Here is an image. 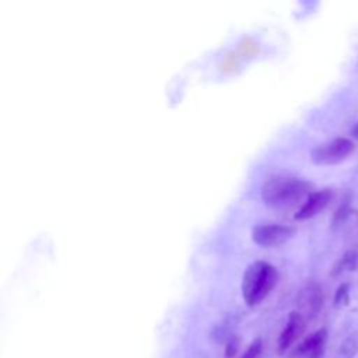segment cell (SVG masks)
<instances>
[{"label":"cell","instance_id":"6da1fadb","mask_svg":"<svg viewBox=\"0 0 358 358\" xmlns=\"http://www.w3.org/2000/svg\"><path fill=\"white\" fill-rule=\"evenodd\" d=\"M313 185L295 176H271L262 186V200L270 207H288L308 197Z\"/></svg>","mask_w":358,"mask_h":358},{"label":"cell","instance_id":"7a4b0ae2","mask_svg":"<svg viewBox=\"0 0 358 358\" xmlns=\"http://www.w3.org/2000/svg\"><path fill=\"white\" fill-rule=\"evenodd\" d=\"M278 273L274 266L266 262H253L242 278V295L249 306L259 305L274 288Z\"/></svg>","mask_w":358,"mask_h":358},{"label":"cell","instance_id":"277c9868","mask_svg":"<svg viewBox=\"0 0 358 358\" xmlns=\"http://www.w3.org/2000/svg\"><path fill=\"white\" fill-rule=\"evenodd\" d=\"M295 234V228L284 224H260L252 229V239L263 248H274L285 243Z\"/></svg>","mask_w":358,"mask_h":358},{"label":"cell","instance_id":"8fae6325","mask_svg":"<svg viewBox=\"0 0 358 358\" xmlns=\"http://www.w3.org/2000/svg\"><path fill=\"white\" fill-rule=\"evenodd\" d=\"M350 303V284L348 282H343L336 294H334V299H333V305L337 309H341L344 306H347Z\"/></svg>","mask_w":358,"mask_h":358},{"label":"cell","instance_id":"9a60e30c","mask_svg":"<svg viewBox=\"0 0 358 358\" xmlns=\"http://www.w3.org/2000/svg\"><path fill=\"white\" fill-rule=\"evenodd\" d=\"M351 136L354 137V138H357L358 140V122L355 123V126L351 129Z\"/></svg>","mask_w":358,"mask_h":358},{"label":"cell","instance_id":"5b68a950","mask_svg":"<svg viewBox=\"0 0 358 358\" xmlns=\"http://www.w3.org/2000/svg\"><path fill=\"white\" fill-rule=\"evenodd\" d=\"M323 301H324V296L320 285L316 284L315 281H309L298 292V296H296L298 312L305 319H312L322 310Z\"/></svg>","mask_w":358,"mask_h":358},{"label":"cell","instance_id":"ba28073f","mask_svg":"<svg viewBox=\"0 0 358 358\" xmlns=\"http://www.w3.org/2000/svg\"><path fill=\"white\" fill-rule=\"evenodd\" d=\"M331 190L330 189H320L316 192H312L303 201V204L298 208V211L294 214L295 220H308L319 214L331 200Z\"/></svg>","mask_w":358,"mask_h":358},{"label":"cell","instance_id":"8992f818","mask_svg":"<svg viewBox=\"0 0 358 358\" xmlns=\"http://www.w3.org/2000/svg\"><path fill=\"white\" fill-rule=\"evenodd\" d=\"M327 330L319 329L301 341L289 354L291 358H322L324 355Z\"/></svg>","mask_w":358,"mask_h":358},{"label":"cell","instance_id":"9c48e42d","mask_svg":"<svg viewBox=\"0 0 358 358\" xmlns=\"http://www.w3.org/2000/svg\"><path fill=\"white\" fill-rule=\"evenodd\" d=\"M357 264H358V255L355 250L350 249L334 263L331 268V275L337 277L345 271H354Z\"/></svg>","mask_w":358,"mask_h":358},{"label":"cell","instance_id":"5bb4252c","mask_svg":"<svg viewBox=\"0 0 358 358\" xmlns=\"http://www.w3.org/2000/svg\"><path fill=\"white\" fill-rule=\"evenodd\" d=\"M236 350H238V343L231 341L227 347V358H232L236 354Z\"/></svg>","mask_w":358,"mask_h":358},{"label":"cell","instance_id":"30bf717a","mask_svg":"<svg viewBox=\"0 0 358 358\" xmlns=\"http://www.w3.org/2000/svg\"><path fill=\"white\" fill-rule=\"evenodd\" d=\"M358 352V331L350 333L338 347L340 358H352Z\"/></svg>","mask_w":358,"mask_h":358},{"label":"cell","instance_id":"7c38bea8","mask_svg":"<svg viewBox=\"0 0 358 358\" xmlns=\"http://www.w3.org/2000/svg\"><path fill=\"white\" fill-rule=\"evenodd\" d=\"M351 214V208H350V204L348 203H344L341 204L337 211L334 213L333 215V225H340L341 222H344L347 220V217Z\"/></svg>","mask_w":358,"mask_h":358},{"label":"cell","instance_id":"52a82bcc","mask_svg":"<svg viewBox=\"0 0 358 358\" xmlns=\"http://www.w3.org/2000/svg\"><path fill=\"white\" fill-rule=\"evenodd\" d=\"M305 326H306V319L298 310H294L288 315V320L278 337V344H277L278 354H284L302 336Z\"/></svg>","mask_w":358,"mask_h":358},{"label":"cell","instance_id":"3957f363","mask_svg":"<svg viewBox=\"0 0 358 358\" xmlns=\"http://www.w3.org/2000/svg\"><path fill=\"white\" fill-rule=\"evenodd\" d=\"M355 148V144L345 137H337L329 143L315 147L310 159L316 165H334L344 161Z\"/></svg>","mask_w":358,"mask_h":358},{"label":"cell","instance_id":"4fadbf2b","mask_svg":"<svg viewBox=\"0 0 358 358\" xmlns=\"http://www.w3.org/2000/svg\"><path fill=\"white\" fill-rule=\"evenodd\" d=\"M260 351H262V341L255 340L241 358H256L260 354Z\"/></svg>","mask_w":358,"mask_h":358}]
</instances>
